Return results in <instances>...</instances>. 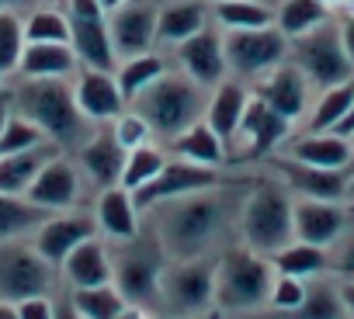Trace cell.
<instances>
[{
	"label": "cell",
	"mask_w": 354,
	"mask_h": 319,
	"mask_svg": "<svg viewBox=\"0 0 354 319\" xmlns=\"http://www.w3.org/2000/svg\"><path fill=\"white\" fill-rule=\"evenodd\" d=\"M347 212L340 202H323V198H295V240L330 246L344 229H347Z\"/></svg>",
	"instance_id": "cell-22"
},
{
	"label": "cell",
	"mask_w": 354,
	"mask_h": 319,
	"mask_svg": "<svg viewBox=\"0 0 354 319\" xmlns=\"http://www.w3.org/2000/svg\"><path fill=\"white\" fill-rule=\"evenodd\" d=\"M0 319H18V305H11V302L0 298Z\"/></svg>",
	"instance_id": "cell-54"
},
{
	"label": "cell",
	"mask_w": 354,
	"mask_h": 319,
	"mask_svg": "<svg viewBox=\"0 0 354 319\" xmlns=\"http://www.w3.org/2000/svg\"><path fill=\"white\" fill-rule=\"evenodd\" d=\"M66 18H70V46L80 59V66L91 70H115L118 52L108 28V11L97 0H66Z\"/></svg>",
	"instance_id": "cell-10"
},
{
	"label": "cell",
	"mask_w": 354,
	"mask_h": 319,
	"mask_svg": "<svg viewBox=\"0 0 354 319\" xmlns=\"http://www.w3.org/2000/svg\"><path fill=\"white\" fill-rule=\"evenodd\" d=\"M288 63H295L306 73L313 90H326L344 80H354V63L344 49L337 18H330L326 25H319L299 39H288Z\"/></svg>",
	"instance_id": "cell-8"
},
{
	"label": "cell",
	"mask_w": 354,
	"mask_h": 319,
	"mask_svg": "<svg viewBox=\"0 0 354 319\" xmlns=\"http://www.w3.org/2000/svg\"><path fill=\"white\" fill-rule=\"evenodd\" d=\"M351 101H354V80L316 90V97L306 111V132H333L337 122L344 118V111L351 108Z\"/></svg>",
	"instance_id": "cell-37"
},
{
	"label": "cell",
	"mask_w": 354,
	"mask_h": 319,
	"mask_svg": "<svg viewBox=\"0 0 354 319\" xmlns=\"http://www.w3.org/2000/svg\"><path fill=\"white\" fill-rule=\"evenodd\" d=\"M11 90L15 111L32 118L59 149H77L94 132V122L77 104L73 77H21Z\"/></svg>",
	"instance_id": "cell-2"
},
{
	"label": "cell",
	"mask_w": 354,
	"mask_h": 319,
	"mask_svg": "<svg viewBox=\"0 0 354 319\" xmlns=\"http://www.w3.org/2000/svg\"><path fill=\"white\" fill-rule=\"evenodd\" d=\"M306 298V278H295V274H278L274 271V281H271V295H268V305L278 309V312H295Z\"/></svg>",
	"instance_id": "cell-43"
},
{
	"label": "cell",
	"mask_w": 354,
	"mask_h": 319,
	"mask_svg": "<svg viewBox=\"0 0 354 319\" xmlns=\"http://www.w3.org/2000/svg\"><path fill=\"white\" fill-rule=\"evenodd\" d=\"M205 101H209V90L202 84H195L185 70L170 66L139 97H132L129 108L139 111L146 118L153 139H160V146H167L185 128H192L195 122L205 118Z\"/></svg>",
	"instance_id": "cell-3"
},
{
	"label": "cell",
	"mask_w": 354,
	"mask_h": 319,
	"mask_svg": "<svg viewBox=\"0 0 354 319\" xmlns=\"http://www.w3.org/2000/svg\"><path fill=\"white\" fill-rule=\"evenodd\" d=\"M11 115H15V90L11 87H0V128L8 125Z\"/></svg>",
	"instance_id": "cell-48"
},
{
	"label": "cell",
	"mask_w": 354,
	"mask_h": 319,
	"mask_svg": "<svg viewBox=\"0 0 354 319\" xmlns=\"http://www.w3.org/2000/svg\"><path fill=\"white\" fill-rule=\"evenodd\" d=\"M274 177L295 195V198H323V202H347V184L354 167H313V164H299L288 153L271 156L268 160Z\"/></svg>",
	"instance_id": "cell-14"
},
{
	"label": "cell",
	"mask_w": 354,
	"mask_h": 319,
	"mask_svg": "<svg viewBox=\"0 0 354 319\" xmlns=\"http://www.w3.org/2000/svg\"><path fill=\"white\" fill-rule=\"evenodd\" d=\"M167 153L170 156H185V160L202 164V167H216V171H223L230 164V146L219 139V132L205 118L195 122L192 128H185L177 139H170L167 142Z\"/></svg>",
	"instance_id": "cell-27"
},
{
	"label": "cell",
	"mask_w": 354,
	"mask_h": 319,
	"mask_svg": "<svg viewBox=\"0 0 354 319\" xmlns=\"http://www.w3.org/2000/svg\"><path fill=\"white\" fill-rule=\"evenodd\" d=\"M285 319H351L344 298H340V284L319 278L306 281V298L295 312H285Z\"/></svg>",
	"instance_id": "cell-32"
},
{
	"label": "cell",
	"mask_w": 354,
	"mask_h": 319,
	"mask_svg": "<svg viewBox=\"0 0 354 319\" xmlns=\"http://www.w3.org/2000/svg\"><path fill=\"white\" fill-rule=\"evenodd\" d=\"M80 59L70 42H25L21 77H77Z\"/></svg>",
	"instance_id": "cell-30"
},
{
	"label": "cell",
	"mask_w": 354,
	"mask_h": 319,
	"mask_svg": "<svg viewBox=\"0 0 354 319\" xmlns=\"http://www.w3.org/2000/svg\"><path fill=\"white\" fill-rule=\"evenodd\" d=\"M156 18H160V0H125L122 8H115L108 14V28H111L118 59L160 49L156 46Z\"/></svg>",
	"instance_id": "cell-16"
},
{
	"label": "cell",
	"mask_w": 354,
	"mask_h": 319,
	"mask_svg": "<svg viewBox=\"0 0 354 319\" xmlns=\"http://www.w3.org/2000/svg\"><path fill=\"white\" fill-rule=\"evenodd\" d=\"M25 52V18L18 11H0V77H11Z\"/></svg>",
	"instance_id": "cell-41"
},
{
	"label": "cell",
	"mask_w": 354,
	"mask_h": 319,
	"mask_svg": "<svg viewBox=\"0 0 354 319\" xmlns=\"http://www.w3.org/2000/svg\"><path fill=\"white\" fill-rule=\"evenodd\" d=\"M53 212L35 205L25 195H0V243H11V240H25L35 236V229L49 219Z\"/></svg>",
	"instance_id": "cell-31"
},
{
	"label": "cell",
	"mask_w": 354,
	"mask_h": 319,
	"mask_svg": "<svg viewBox=\"0 0 354 319\" xmlns=\"http://www.w3.org/2000/svg\"><path fill=\"white\" fill-rule=\"evenodd\" d=\"M250 90H254L264 104H271L278 115H285L292 125L306 118V111H309V104H313V97H316V90H313V84L306 80V73H302L295 63H288V59H285L278 70H271L268 77H261Z\"/></svg>",
	"instance_id": "cell-18"
},
{
	"label": "cell",
	"mask_w": 354,
	"mask_h": 319,
	"mask_svg": "<svg viewBox=\"0 0 354 319\" xmlns=\"http://www.w3.org/2000/svg\"><path fill=\"white\" fill-rule=\"evenodd\" d=\"M59 153L63 149L56 142H42V146H32L21 153L0 156V195H25L32 188V181L39 177V171Z\"/></svg>",
	"instance_id": "cell-28"
},
{
	"label": "cell",
	"mask_w": 354,
	"mask_h": 319,
	"mask_svg": "<svg viewBox=\"0 0 354 319\" xmlns=\"http://www.w3.org/2000/svg\"><path fill=\"white\" fill-rule=\"evenodd\" d=\"M53 319H84V316H80V312L73 309V302H59V305H56V316H53Z\"/></svg>",
	"instance_id": "cell-51"
},
{
	"label": "cell",
	"mask_w": 354,
	"mask_h": 319,
	"mask_svg": "<svg viewBox=\"0 0 354 319\" xmlns=\"http://www.w3.org/2000/svg\"><path fill=\"white\" fill-rule=\"evenodd\" d=\"M326 257H330V271L340 274V278H354V226L347 222V229L326 246Z\"/></svg>",
	"instance_id": "cell-45"
},
{
	"label": "cell",
	"mask_w": 354,
	"mask_h": 319,
	"mask_svg": "<svg viewBox=\"0 0 354 319\" xmlns=\"http://www.w3.org/2000/svg\"><path fill=\"white\" fill-rule=\"evenodd\" d=\"M337 135H344V139H354V101H351V108L344 111V118L337 122V128H333Z\"/></svg>",
	"instance_id": "cell-49"
},
{
	"label": "cell",
	"mask_w": 354,
	"mask_h": 319,
	"mask_svg": "<svg viewBox=\"0 0 354 319\" xmlns=\"http://www.w3.org/2000/svg\"><path fill=\"white\" fill-rule=\"evenodd\" d=\"M139 205L132 198L129 188L115 184V188H104L97 195V205H94V219H97V229L111 240H129L142 229V219H139Z\"/></svg>",
	"instance_id": "cell-26"
},
{
	"label": "cell",
	"mask_w": 354,
	"mask_h": 319,
	"mask_svg": "<svg viewBox=\"0 0 354 319\" xmlns=\"http://www.w3.org/2000/svg\"><path fill=\"white\" fill-rule=\"evenodd\" d=\"M347 202L354 205V174H351V184H347Z\"/></svg>",
	"instance_id": "cell-57"
},
{
	"label": "cell",
	"mask_w": 354,
	"mask_h": 319,
	"mask_svg": "<svg viewBox=\"0 0 354 319\" xmlns=\"http://www.w3.org/2000/svg\"><path fill=\"white\" fill-rule=\"evenodd\" d=\"M274 281L271 257L257 253L247 243L226 246L216 257V302L226 312H250L268 305Z\"/></svg>",
	"instance_id": "cell-6"
},
{
	"label": "cell",
	"mask_w": 354,
	"mask_h": 319,
	"mask_svg": "<svg viewBox=\"0 0 354 319\" xmlns=\"http://www.w3.org/2000/svg\"><path fill=\"white\" fill-rule=\"evenodd\" d=\"M167 146H156V142H142V146H136V149H129V156H125V167H122V188H129V191H139L142 184H149L156 174H160V167L167 164Z\"/></svg>",
	"instance_id": "cell-38"
},
{
	"label": "cell",
	"mask_w": 354,
	"mask_h": 319,
	"mask_svg": "<svg viewBox=\"0 0 354 319\" xmlns=\"http://www.w3.org/2000/svg\"><path fill=\"white\" fill-rule=\"evenodd\" d=\"M73 153H77L80 174H84L97 191L115 188V184L122 181V167H125V156H129V153H125V146L118 142L111 122L94 125V132H91V135L84 139V146H77Z\"/></svg>",
	"instance_id": "cell-17"
},
{
	"label": "cell",
	"mask_w": 354,
	"mask_h": 319,
	"mask_svg": "<svg viewBox=\"0 0 354 319\" xmlns=\"http://www.w3.org/2000/svg\"><path fill=\"white\" fill-rule=\"evenodd\" d=\"M271 267L278 274H295V278L309 281V278H319L323 271H330V257H326V246L292 240V243H285L281 250L271 253Z\"/></svg>",
	"instance_id": "cell-33"
},
{
	"label": "cell",
	"mask_w": 354,
	"mask_h": 319,
	"mask_svg": "<svg viewBox=\"0 0 354 319\" xmlns=\"http://www.w3.org/2000/svg\"><path fill=\"white\" fill-rule=\"evenodd\" d=\"M97 4H101V8H104V11L111 14L115 8H122V4H125V0H97Z\"/></svg>",
	"instance_id": "cell-55"
},
{
	"label": "cell",
	"mask_w": 354,
	"mask_h": 319,
	"mask_svg": "<svg viewBox=\"0 0 354 319\" xmlns=\"http://www.w3.org/2000/svg\"><path fill=\"white\" fill-rule=\"evenodd\" d=\"M247 101H250V84L236 80V77H226L223 84H216L209 90V101H205V122L219 132V139L226 146H233L236 139V128L243 122V111H247Z\"/></svg>",
	"instance_id": "cell-24"
},
{
	"label": "cell",
	"mask_w": 354,
	"mask_h": 319,
	"mask_svg": "<svg viewBox=\"0 0 354 319\" xmlns=\"http://www.w3.org/2000/svg\"><path fill=\"white\" fill-rule=\"evenodd\" d=\"M216 184H223L216 167L192 164V160H185V156H167L160 174L149 184H142L139 191H132V198H136L139 212H149L163 202L185 198V195H195V191H205V188H216Z\"/></svg>",
	"instance_id": "cell-12"
},
{
	"label": "cell",
	"mask_w": 354,
	"mask_h": 319,
	"mask_svg": "<svg viewBox=\"0 0 354 319\" xmlns=\"http://www.w3.org/2000/svg\"><path fill=\"white\" fill-rule=\"evenodd\" d=\"M212 21L209 0H160V18H156V46L174 49L177 42L192 39Z\"/></svg>",
	"instance_id": "cell-23"
},
{
	"label": "cell",
	"mask_w": 354,
	"mask_h": 319,
	"mask_svg": "<svg viewBox=\"0 0 354 319\" xmlns=\"http://www.w3.org/2000/svg\"><path fill=\"white\" fill-rule=\"evenodd\" d=\"M337 28H340V39H344V49L354 63V4H347V11L337 18Z\"/></svg>",
	"instance_id": "cell-47"
},
{
	"label": "cell",
	"mask_w": 354,
	"mask_h": 319,
	"mask_svg": "<svg viewBox=\"0 0 354 319\" xmlns=\"http://www.w3.org/2000/svg\"><path fill=\"white\" fill-rule=\"evenodd\" d=\"M59 267H63L70 288L108 284V281H111V250H108L97 236H91V240H84L80 246H73L70 257H66Z\"/></svg>",
	"instance_id": "cell-29"
},
{
	"label": "cell",
	"mask_w": 354,
	"mask_h": 319,
	"mask_svg": "<svg viewBox=\"0 0 354 319\" xmlns=\"http://www.w3.org/2000/svg\"><path fill=\"white\" fill-rule=\"evenodd\" d=\"M80 191H84V174L77 167V160L59 153L39 171V177L32 181L25 198H32L35 205H42L49 212H66L80 202Z\"/></svg>",
	"instance_id": "cell-20"
},
{
	"label": "cell",
	"mask_w": 354,
	"mask_h": 319,
	"mask_svg": "<svg viewBox=\"0 0 354 319\" xmlns=\"http://www.w3.org/2000/svg\"><path fill=\"white\" fill-rule=\"evenodd\" d=\"M209 4H212V0H209Z\"/></svg>",
	"instance_id": "cell-61"
},
{
	"label": "cell",
	"mask_w": 354,
	"mask_h": 319,
	"mask_svg": "<svg viewBox=\"0 0 354 319\" xmlns=\"http://www.w3.org/2000/svg\"><path fill=\"white\" fill-rule=\"evenodd\" d=\"M243 198L236 188L216 184L185 198L163 202L149 209V226L156 229L163 250L170 260H188V257H209L216 246L226 243V233L233 222H240Z\"/></svg>",
	"instance_id": "cell-1"
},
{
	"label": "cell",
	"mask_w": 354,
	"mask_h": 319,
	"mask_svg": "<svg viewBox=\"0 0 354 319\" xmlns=\"http://www.w3.org/2000/svg\"><path fill=\"white\" fill-rule=\"evenodd\" d=\"M170 59L177 70H185L195 84H202L205 90H212L216 84H223L230 77L226 66V42H223V28L216 21H209L202 32H195L192 39L177 42L170 49Z\"/></svg>",
	"instance_id": "cell-15"
},
{
	"label": "cell",
	"mask_w": 354,
	"mask_h": 319,
	"mask_svg": "<svg viewBox=\"0 0 354 319\" xmlns=\"http://www.w3.org/2000/svg\"><path fill=\"white\" fill-rule=\"evenodd\" d=\"M333 18V8H326L323 0H278L274 8V25L281 35L299 39Z\"/></svg>",
	"instance_id": "cell-34"
},
{
	"label": "cell",
	"mask_w": 354,
	"mask_h": 319,
	"mask_svg": "<svg viewBox=\"0 0 354 319\" xmlns=\"http://www.w3.org/2000/svg\"><path fill=\"white\" fill-rule=\"evenodd\" d=\"M73 309L84 316V319H118L122 309L129 305L125 295L108 281V284H94V288H73L70 295Z\"/></svg>",
	"instance_id": "cell-39"
},
{
	"label": "cell",
	"mask_w": 354,
	"mask_h": 319,
	"mask_svg": "<svg viewBox=\"0 0 354 319\" xmlns=\"http://www.w3.org/2000/svg\"><path fill=\"white\" fill-rule=\"evenodd\" d=\"M223 42H226L230 77H236V80H243L250 87L288 59V35H281L278 25L223 32Z\"/></svg>",
	"instance_id": "cell-9"
},
{
	"label": "cell",
	"mask_w": 354,
	"mask_h": 319,
	"mask_svg": "<svg viewBox=\"0 0 354 319\" xmlns=\"http://www.w3.org/2000/svg\"><path fill=\"white\" fill-rule=\"evenodd\" d=\"M340 298H344V305H347V312L354 319V278H344L340 281Z\"/></svg>",
	"instance_id": "cell-50"
},
{
	"label": "cell",
	"mask_w": 354,
	"mask_h": 319,
	"mask_svg": "<svg viewBox=\"0 0 354 319\" xmlns=\"http://www.w3.org/2000/svg\"><path fill=\"white\" fill-rule=\"evenodd\" d=\"M292 132V122L285 115H278L271 104H264L254 90H250V101H247V111H243V122L236 128V139L230 146V160H264L271 156L278 146H285Z\"/></svg>",
	"instance_id": "cell-13"
},
{
	"label": "cell",
	"mask_w": 354,
	"mask_h": 319,
	"mask_svg": "<svg viewBox=\"0 0 354 319\" xmlns=\"http://www.w3.org/2000/svg\"><path fill=\"white\" fill-rule=\"evenodd\" d=\"M167 250L149 222L129 240L111 243V284L125 295L129 305L160 309V274L167 267Z\"/></svg>",
	"instance_id": "cell-4"
},
{
	"label": "cell",
	"mask_w": 354,
	"mask_h": 319,
	"mask_svg": "<svg viewBox=\"0 0 354 319\" xmlns=\"http://www.w3.org/2000/svg\"><path fill=\"white\" fill-rule=\"evenodd\" d=\"M195 319H202V316H195Z\"/></svg>",
	"instance_id": "cell-59"
},
{
	"label": "cell",
	"mask_w": 354,
	"mask_h": 319,
	"mask_svg": "<svg viewBox=\"0 0 354 319\" xmlns=\"http://www.w3.org/2000/svg\"><path fill=\"white\" fill-rule=\"evenodd\" d=\"M323 4H326V8H333V11H340V8H347V4H351V0H323Z\"/></svg>",
	"instance_id": "cell-56"
},
{
	"label": "cell",
	"mask_w": 354,
	"mask_h": 319,
	"mask_svg": "<svg viewBox=\"0 0 354 319\" xmlns=\"http://www.w3.org/2000/svg\"><path fill=\"white\" fill-rule=\"evenodd\" d=\"M73 94H77L80 111H84L94 125L115 122V118L129 108V101H125V94H122V87H118V80H115V70L80 66L77 77H73Z\"/></svg>",
	"instance_id": "cell-21"
},
{
	"label": "cell",
	"mask_w": 354,
	"mask_h": 319,
	"mask_svg": "<svg viewBox=\"0 0 354 319\" xmlns=\"http://www.w3.org/2000/svg\"><path fill=\"white\" fill-rule=\"evenodd\" d=\"M53 291V264L35 250V243L11 240L0 243V298L21 302Z\"/></svg>",
	"instance_id": "cell-11"
},
{
	"label": "cell",
	"mask_w": 354,
	"mask_h": 319,
	"mask_svg": "<svg viewBox=\"0 0 354 319\" xmlns=\"http://www.w3.org/2000/svg\"><path fill=\"white\" fill-rule=\"evenodd\" d=\"M351 4H354V0H351Z\"/></svg>",
	"instance_id": "cell-60"
},
{
	"label": "cell",
	"mask_w": 354,
	"mask_h": 319,
	"mask_svg": "<svg viewBox=\"0 0 354 319\" xmlns=\"http://www.w3.org/2000/svg\"><path fill=\"white\" fill-rule=\"evenodd\" d=\"M18 305V319H53L56 305L49 302V295H35V298H21Z\"/></svg>",
	"instance_id": "cell-46"
},
{
	"label": "cell",
	"mask_w": 354,
	"mask_h": 319,
	"mask_svg": "<svg viewBox=\"0 0 354 319\" xmlns=\"http://www.w3.org/2000/svg\"><path fill=\"white\" fill-rule=\"evenodd\" d=\"M212 21L223 32L274 25V8L268 0H212Z\"/></svg>",
	"instance_id": "cell-35"
},
{
	"label": "cell",
	"mask_w": 354,
	"mask_h": 319,
	"mask_svg": "<svg viewBox=\"0 0 354 319\" xmlns=\"http://www.w3.org/2000/svg\"><path fill=\"white\" fill-rule=\"evenodd\" d=\"M35 0H0V11H18V8H28Z\"/></svg>",
	"instance_id": "cell-53"
},
{
	"label": "cell",
	"mask_w": 354,
	"mask_h": 319,
	"mask_svg": "<svg viewBox=\"0 0 354 319\" xmlns=\"http://www.w3.org/2000/svg\"><path fill=\"white\" fill-rule=\"evenodd\" d=\"M216 305V253L167 260L160 274V309L170 319H195Z\"/></svg>",
	"instance_id": "cell-7"
},
{
	"label": "cell",
	"mask_w": 354,
	"mask_h": 319,
	"mask_svg": "<svg viewBox=\"0 0 354 319\" xmlns=\"http://www.w3.org/2000/svg\"><path fill=\"white\" fill-rule=\"evenodd\" d=\"M236 229L247 246L271 257L274 250L295 240V195L278 177L254 184L250 195L243 198Z\"/></svg>",
	"instance_id": "cell-5"
},
{
	"label": "cell",
	"mask_w": 354,
	"mask_h": 319,
	"mask_svg": "<svg viewBox=\"0 0 354 319\" xmlns=\"http://www.w3.org/2000/svg\"><path fill=\"white\" fill-rule=\"evenodd\" d=\"M42 142H53V139H46V132H42L32 118H25V115H18V111L8 118L4 128H0V156L21 153V149H32V146H42Z\"/></svg>",
	"instance_id": "cell-42"
},
{
	"label": "cell",
	"mask_w": 354,
	"mask_h": 319,
	"mask_svg": "<svg viewBox=\"0 0 354 319\" xmlns=\"http://www.w3.org/2000/svg\"><path fill=\"white\" fill-rule=\"evenodd\" d=\"M25 42H70V18L66 8L39 4L25 14Z\"/></svg>",
	"instance_id": "cell-40"
},
{
	"label": "cell",
	"mask_w": 354,
	"mask_h": 319,
	"mask_svg": "<svg viewBox=\"0 0 354 319\" xmlns=\"http://www.w3.org/2000/svg\"><path fill=\"white\" fill-rule=\"evenodd\" d=\"M170 70V59L163 56V52H142V56H129V59H118V66H115V80H118V87H122V94H125V101L132 104V97H139L160 73H167Z\"/></svg>",
	"instance_id": "cell-36"
},
{
	"label": "cell",
	"mask_w": 354,
	"mask_h": 319,
	"mask_svg": "<svg viewBox=\"0 0 354 319\" xmlns=\"http://www.w3.org/2000/svg\"><path fill=\"white\" fill-rule=\"evenodd\" d=\"M97 233H101V229H97V219H94L91 212H73V209H66V212H53V215L35 229L32 243H35V250H39L53 267H59V264L70 257L73 246H80L84 240H91V236H97Z\"/></svg>",
	"instance_id": "cell-19"
},
{
	"label": "cell",
	"mask_w": 354,
	"mask_h": 319,
	"mask_svg": "<svg viewBox=\"0 0 354 319\" xmlns=\"http://www.w3.org/2000/svg\"><path fill=\"white\" fill-rule=\"evenodd\" d=\"M0 87H4V77H0Z\"/></svg>",
	"instance_id": "cell-58"
},
{
	"label": "cell",
	"mask_w": 354,
	"mask_h": 319,
	"mask_svg": "<svg viewBox=\"0 0 354 319\" xmlns=\"http://www.w3.org/2000/svg\"><path fill=\"white\" fill-rule=\"evenodd\" d=\"M285 153L313 167H354V139H344L337 132H302L285 146Z\"/></svg>",
	"instance_id": "cell-25"
},
{
	"label": "cell",
	"mask_w": 354,
	"mask_h": 319,
	"mask_svg": "<svg viewBox=\"0 0 354 319\" xmlns=\"http://www.w3.org/2000/svg\"><path fill=\"white\" fill-rule=\"evenodd\" d=\"M111 128H115L118 142L125 146V153L136 149V146H142V142H153V132H149L146 118H142L139 111H132V108H125V111L111 122Z\"/></svg>",
	"instance_id": "cell-44"
},
{
	"label": "cell",
	"mask_w": 354,
	"mask_h": 319,
	"mask_svg": "<svg viewBox=\"0 0 354 319\" xmlns=\"http://www.w3.org/2000/svg\"><path fill=\"white\" fill-rule=\"evenodd\" d=\"M118 319H149V316H146V309H139V305H125Z\"/></svg>",
	"instance_id": "cell-52"
}]
</instances>
